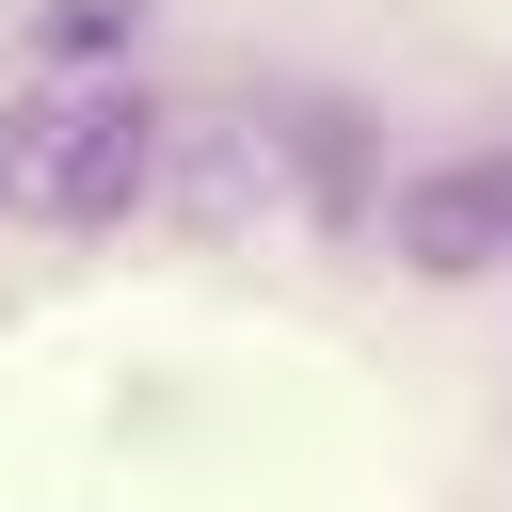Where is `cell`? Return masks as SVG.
<instances>
[{"label": "cell", "instance_id": "obj_1", "mask_svg": "<svg viewBox=\"0 0 512 512\" xmlns=\"http://www.w3.org/2000/svg\"><path fill=\"white\" fill-rule=\"evenodd\" d=\"M384 240H400L416 272H480V256H512V160H448V176H416V192L384 208Z\"/></svg>", "mask_w": 512, "mask_h": 512}, {"label": "cell", "instance_id": "obj_2", "mask_svg": "<svg viewBox=\"0 0 512 512\" xmlns=\"http://www.w3.org/2000/svg\"><path fill=\"white\" fill-rule=\"evenodd\" d=\"M128 176H144V112H128V96H80V112H48V128H32V192H48V208H80V224H96Z\"/></svg>", "mask_w": 512, "mask_h": 512}]
</instances>
